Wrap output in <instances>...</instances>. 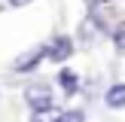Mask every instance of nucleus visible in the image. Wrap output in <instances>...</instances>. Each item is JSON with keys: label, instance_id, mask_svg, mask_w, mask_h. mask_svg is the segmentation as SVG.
<instances>
[{"label": "nucleus", "instance_id": "9", "mask_svg": "<svg viewBox=\"0 0 125 122\" xmlns=\"http://www.w3.org/2000/svg\"><path fill=\"white\" fill-rule=\"evenodd\" d=\"M85 3H89V6H104L107 0H85Z\"/></svg>", "mask_w": 125, "mask_h": 122}, {"label": "nucleus", "instance_id": "6", "mask_svg": "<svg viewBox=\"0 0 125 122\" xmlns=\"http://www.w3.org/2000/svg\"><path fill=\"white\" fill-rule=\"evenodd\" d=\"M55 119H61V122H83L85 119V113H83V110H64V113H55Z\"/></svg>", "mask_w": 125, "mask_h": 122}, {"label": "nucleus", "instance_id": "5", "mask_svg": "<svg viewBox=\"0 0 125 122\" xmlns=\"http://www.w3.org/2000/svg\"><path fill=\"white\" fill-rule=\"evenodd\" d=\"M107 104L110 107H116V110H122L125 107V85H110V92H107Z\"/></svg>", "mask_w": 125, "mask_h": 122}, {"label": "nucleus", "instance_id": "3", "mask_svg": "<svg viewBox=\"0 0 125 122\" xmlns=\"http://www.w3.org/2000/svg\"><path fill=\"white\" fill-rule=\"evenodd\" d=\"M46 58V46H34L31 52H24V55H18L15 61H12V70L15 73H31L40 61Z\"/></svg>", "mask_w": 125, "mask_h": 122}, {"label": "nucleus", "instance_id": "4", "mask_svg": "<svg viewBox=\"0 0 125 122\" xmlns=\"http://www.w3.org/2000/svg\"><path fill=\"white\" fill-rule=\"evenodd\" d=\"M58 82L64 85L67 95H76V92H79V79H76V73H73L70 67H61V70H58Z\"/></svg>", "mask_w": 125, "mask_h": 122}, {"label": "nucleus", "instance_id": "8", "mask_svg": "<svg viewBox=\"0 0 125 122\" xmlns=\"http://www.w3.org/2000/svg\"><path fill=\"white\" fill-rule=\"evenodd\" d=\"M28 3H34V0H9V6H28Z\"/></svg>", "mask_w": 125, "mask_h": 122}, {"label": "nucleus", "instance_id": "1", "mask_svg": "<svg viewBox=\"0 0 125 122\" xmlns=\"http://www.w3.org/2000/svg\"><path fill=\"white\" fill-rule=\"evenodd\" d=\"M24 101L31 107V119H40L46 113H55L52 107V89L49 85H28L24 89Z\"/></svg>", "mask_w": 125, "mask_h": 122}, {"label": "nucleus", "instance_id": "7", "mask_svg": "<svg viewBox=\"0 0 125 122\" xmlns=\"http://www.w3.org/2000/svg\"><path fill=\"white\" fill-rule=\"evenodd\" d=\"M110 37H113V40H116V46L125 52V30H122V28H119V30H110Z\"/></svg>", "mask_w": 125, "mask_h": 122}, {"label": "nucleus", "instance_id": "2", "mask_svg": "<svg viewBox=\"0 0 125 122\" xmlns=\"http://www.w3.org/2000/svg\"><path fill=\"white\" fill-rule=\"evenodd\" d=\"M70 55H73V40L70 37H55V40L46 46V58L55 61V64H64Z\"/></svg>", "mask_w": 125, "mask_h": 122}]
</instances>
